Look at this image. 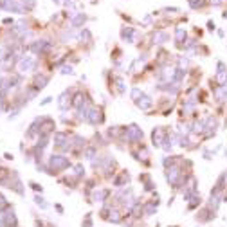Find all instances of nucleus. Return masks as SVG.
Segmentation results:
<instances>
[{
	"label": "nucleus",
	"mask_w": 227,
	"mask_h": 227,
	"mask_svg": "<svg viewBox=\"0 0 227 227\" xmlns=\"http://www.w3.org/2000/svg\"><path fill=\"white\" fill-rule=\"evenodd\" d=\"M87 117H88V121H90V123H99V121H101V112H97V110H92V112L88 114V115H87Z\"/></svg>",
	"instance_id": "obj_4"
},
{
	"label": "nucleus",
	"mask_w": 227,
	"mask_h": 227,
	"mask_svg": "<svg viewBox=\"0 0 227 227\" xmlns=\"http://www.w3.org/2000/svg\"><path fill=\"white\" fill-rule=\"evenodd\" d=\"M34 65H36V61H34L33 58H23V59L20 61V70H22V72L33 70V69H34Z\"/></svg>",
	"instance_id": "obj_3"
},
{
	"label": "nucleus",
	"mask_w": 227,
	"mask_h": 227,
	"mask_svg": "<svg viewBox=\"0 0 227 227\" xmlns=\"http://www.w3.org/2000/svg\"><path fill=\"white\" fill-rule=\"evenodd\" d=\"M83 20H85V16H83V15H79V16H77V18L74 20V25H79V23H81Z\"/></svg>",
	"instance_id": "obj_9"
},
{
	"label": "nucleus",
	"mask_w": 227,
	"mask_h": 227,
	"mask_svg": "<svg viewBox=\"0 0 227 227\" xmlns=\"http://www.w3.org/2000/svg\"><path fill=\"white\" fill-rule=\"evenodd\" d=\"M162 137H164V133H162V130H155L153 132V141H155V144H162Z\"/></svg>",
	"instance_id": "obj_5"
},
{
	"label": "nucleus",
	"mask_w": 227,
	"mask_h": 227,
	"mask_svg": "<svg viewBox=\"0 0 227 227\" xmlns=\"http://www.w3.org/2000/svg\"><path fill=\"white\" fill-rule=\"evenodd\" d=\"M141 99H142V101H139V106H141V108H150V105H151L150 99H148L146 95H142Z\"/></svg>",
	"instance_id": "obj_7"
},
{
	"label": "nucleus",
	"mask_w": 227,
	"mask_h": 227,
	"mask_svg": "<svg viewBox=\"0 0 227 227\" xmlns=\"http://www.w3.org/2000/svg\"><path fill=\"white\" fill-rule=\"evenodd\" d=\"M218 79L220 81H225V69H224V63H218Z\"/></svg>",
	"instance_id": "obj_8"
},
{
	"label": "nucleus",
	"mask_w": 227,
	"mask_h": 227,
	"mask_svg": "<svg viewBox=\"0 0 227 227\" xmlns=\"http://www.w3.org/2000/svg\"><path fill=\"white\" fill-rule=\"evenodd\" d=\"M52 2H56V4H58V2H59V0H52Z\"/></svg>",
	"instance_id": "obj_10"
},
{
	"label": "nucleus",
	"mask_w": 227,
	"mask_h": 227,
	"mask_svg": "<svg viewBox=\"0 0 227 227\" xmlns=\"http://www.w3.org/2000/svg\"><path fill=\"white\" fill-rule=\"evenodd\" d=\"M142 137V133H141V130L133 124L132 128H130V139H141Z\"/></svg>",
	"instance_id": "obj_6"
},
{
	"label": "nucleus",
	"mask_w": 227,
	"mask_h": 227,
	"mask_svg": "<svg viewBox=\"0 0 227 227\" xmlns=\"http://www.w3.org/2000/svg\"><path fill=\"white\" fill-rule=\"evenodd\" d=\"M51 166H52V168H56V170H61V168H67V166H69V160H67L65 157L54 155V157L51 159Z\"/></svg>",
	"instance_id": "obj_2"
},
{
	"label": "nucleus",
	"mask_w": 227,
	"mask_h": 227,
	"mask_svg": "<svg viewBox=\"0 0 227 227\" xmlns=\"http://www.w3.org/2000/svg\"><path fill=\"white\" fill-rule=\"evenodd\" d=\"M0 9H9V11L23 13V7L20 5L18 2H13V0H0Z\"/></svg>",
	"instance_id": "obj_1"
}]
</instances>
